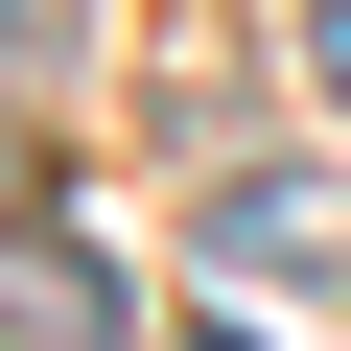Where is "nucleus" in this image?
<instances>
[{
    "instance_id": "f03ea898",
    "label": "nucleus",
    "mask_w": 351,
    "mask_h": 351,
    "mask_svg": "<svg viewBox=\"0 0 351 351\" xmlns=\"http://www.w3.org/2000/svg\"><path fill=\"white\" fill-rule=\"evenodd\" d=\"M0 351H117V281H94V258H71V234H47V258H24V281H0Z\"/></svg>"
},
{
    "instance_id": "7ed1b4c3",
    "label": "nucleus",
    "mask_w": 351,
    "mask_h": 351,
    "mask_svg": "<svg viewBox=\"0 0 351 351\" xmlns=\"http://www.w3.org/2000/svg\"><path fill=\"white\" fill-rule=\"evenodd\" d=\"M188 351H258V328H188Z\"/></svg>"
},
{
    "instance_id": "f257e3e1",
    "label": "nucleus",
    "mask_w": 351,
    "mask_h": 351,
    "mask_svg": "<svg viewBox=\"0 0 351 351\" xmlns=\"http://www.w3.org/2000/svg\"><path fill=\"white\" fill-rule=\"evenodd\" d=\"M211 281H351V188H328V164L211 188Z\"/></svg>"
}]
</instances>
